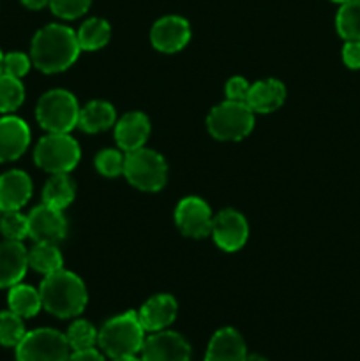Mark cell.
<instances>
[{"label":"cell","mask_w":360,"mask_h":361,"mask_svg":"<svg viewBox=\"0 0 360 361\" xmlns=\"http://www.w3.org/2000/svg\"><path fill=\"white\" fill-rule=\"evenodd\" d=\"M76 32L60 23H49L35 32L30 44L32 66L44 74L67 71L80 56Z\"/></svg>","instance_id":"6da1fadb"},{"label":"cell","mask_w":360,"mask_h":361,"mask_svg":"<svg viewBox=\"0 0 360 361\" xmlns=\"http://www.w3.org/2000/svg\"><path fill=\"white\" fill-rule=\"evenodd\" d=\"M42 309L60 319L80 316L88 302L87 286L69 270H59L46 275L39 286Z\"/></svg>","instance_id":"7a4b0ae2"},{"label":"cell","mask_w":360,"mask_h":361,"mask_svg":"<svg viewBox=\"0 0 360 361\" xmlns=\"http://www.w3.org/2000/svg\"><path fill=\"white\" fill-rule=\"evenodd\" d=\"M145 342V328L141 326L138 312L127 310L120 316L112 317L101 326L97 334V344L109 358L134 356L141 351Z\"/></svg>","instance_id":"3957f363"},{"label":"cell","mask_w":360,"mask_h":361,"mask_svg":"<svg viewBox=\"0 0 360 361\" xmlns=\"http://www.w3.org/2000/svg\"><path fill=\"white\" fill-rule=\"evenodd\" d=\"M80 109L76 97L69 90L53 88L39 99L35 106V118L48 133L69 134L74 127H78Z\"/></svg>","instance_id":"277c9868"},{"label":"cell","mask_w":360,"mask_h":361,"mask_svg":"<svg viewBox=\"0 0 360 361\" xmlns=\"http://www.w3.org/2000/svg\"><path fill=\"white\" fill-rule=\"evenodd\" d=\"M124 176L138 190L159 192L168 182V164L159 152L145 147L138 148L126 154Z\"/></svg>","instance_id":"5b68a950"},{"label":"cell","mask_w":360,"mask_h":361,"mask_svg":"<svg viewBox=\"0 0 360 361\" xmlns=\"http://www.w3.org/2000/svg\"><path fill=\"white\" fill-rule=\"evenodd\" d=\"M207 129L217 141H242L254 129V113L246 102L228 101L214 106L207 116Z\"/></svg>","instance_id":"8992f818"},{"label":"cell","mask_w":360,"mask_h":361,"mask_svg":"<svg viewBox=\"0 0 360 361\" xmlns=\"http://www.w3.org/2000/svg\"><path fill=\"white\" fill-rule=\"evenodd\" d=\"M81 159V148L69 134L48 133L34 148V162L52 175L71 173Z\"/></svg>","instance_id":"52a82bcc"},{"label":"cell","mask_w":360,"mask_h":361,"mask_svg":"<svg viewBox=\"0 0 360 361\" xmlns=\"http://www.w3.org/2000/svg\"><path fill=\"white\" fill-rule=\"evenodd\" d=\"M69 355L66 335L53 328L27 331L16 345V361H66Z\"/></svg>","instance_id":"ba28073f"},{"label":"cell","mask_w":360,"mask_h":361,"mask_svg":"<svg viewBox=\"0 0 360 361\" xmlns=\"http://www.w3.org/2000/svg\"><path fill=\"white\" fill-rule=\"evenodd\" d=\"M173 217H175L179 231L187 238L201 240L210 236L214 214H212L207 201L201 200V197L187 196L180 200Z\"/></svg>","instance_id":"9c48e42d"},{"label":"cell","mask_w":360,"mask_h":361,"mask_svg":"<svg viewBox=\"0 0 360 361\" xmlns=\"http://www.w3.org/2000/svg\"><path fill=\"white\" fill-rule=\"evenodd\" d=\"M210 236L215 245L224 252H236L242 249L249 238V224L240 212L226 208L214 215Z\"/></svg>","instance_id":"30bf717a"},{"label":"cell","mask_w":360,"mask_h":361,"mask_svg":"<svg viewBox=\"0 0 360 361\" xmlns=\"http://www.w3.org/2000/svg\"><path fill=\"white\" fill-rule=\"evenodd\" d=\"M141 361H189L191 345L176 331L161 330L145 338Z\"/></svg>","instance_id":"8fae6325"},{"label":"cell","mask_w":360,"mask_h":361,"mask_svg":"<svg viewBox=\"0 0 360 361\" xmlns=\"http://www.w3.org/2000/svg\"><path fill=\"white\" fill-rule=\"evenodd\" d=\"M28 217V236L35 243H59L67 233V221L62 210L41 203L32 208Z\"/></svg>","instance_id":"7c38bea8"},{"label":"cell","mask_w":360,"mask_h":361,"mask_svg":"<svg viewBox=\"0 0 360 361\" xmlns=\"http://www.w3.org/2000/svg\"><path fill=\"white\" fill-rule=\"evenodd\" d=\"M191 41V25L182 16H164L152 25L150 42L161 53H179L182 51Z\"/></svg>","instance_id":"4fadbf2b"},{"label":"cell","mask_w":360,"mask_h":361,"mask_svg":"<svg viewBox=\"0 0 360 361\" xmlns=\"http://www.w3.org/2000/svg\"><path fill=\"white\" fill-rule=\"evenodd\" d=\"M30 145V127L20 116L6 115L0 118V162L20 159Z\"/></svg>","instance_id":"5bb4252c"},{"label":"cell","mask_w":360,"mask_h":361,"mask_svg":"<svg viewBox=\"0 0 360 361\" xmlns=\"http://www.w3.org/2000/svg\"><path fill=\"white\" fill-rule=\"evenodd\" d=\"M150 120L141 111H129L116 120L115 141L122 152H134L143 148L150 136Z\"/></svg>","instance_id":"9a60e30c"},{"label":"cell","mask_w":360,"mask_h":361,"mask_svg":"<svg viewBox=\"0 0 360 361\" xmlns=\"http://www.w3.org/2000/svg\"><path fill=\"white\" fill-rule=\"evenodd\" d=\"M176 312H179V305L176 300L172 295H154L148 298L143 305L138 310V317H140L141 326L145 331H161L166 330L173 321L176 319Z\"/></svg>","instance_id":"2e32d148"},{"label":"cell","mask_w":360,"mask_h":361,"mask_svg":"<svg viewBox=\"0 0 360 361\" xmlns=\"http://www.w3.org/2000/svg\"><path fill=\"white\" fill-rule=\"evenodd\" d=\"M28 270V250L21 242L0 243V289L20 284Z\"/></svg>","instance_id":"e0dca14e"},{"label":"cell","mask_w":360,"mask_h":361,"mask_svg":"<svg viewBox=\"0 0 360 361\" xmlns=\"http://www.w3.org/2000/svg\"><path fill=\"white\" fill-rule=\"evenodd\" d=\"M32 180L21 169H9L0 175V212L21 210L32 197Z\"/></svg>","instance_id":"ac0fdd59"},{"label":"cell","mask_w":360,"mask_h":361,"mask_svg":"<svg viewBox=\"0 0 360 361\" xmlns=\"http://www.w3.org/2000/svg\"><path fill=\"white\" fill-rule=\"evenodd\" d=\"M286 101V87L282 81L275 78H267L251 85L249 94H247L246 104L253 109V113H274L284 104Z\"/></svg>","instance_id":"d6986e66"},{"label":"cell","mask_w":360,"mask_h":361,"mask_svg":"<svg viewBox=\"0 0 360 361\" xmlns=\"http://www.w3.org/2000/svg\"><path fill=\"white\" fill-rule=\"evenodd\" d=\"M247 348L235 328H221L208 342L205 361H246Z\"/></svg>","instance_id":"ffe728a7"},{"label":"cell","mask_w":360,"mask_h":361,"mask_svg":"<svg viewBox=\"0 0 360 361\" xmlns=\"http://www.w3.org/2000/svg\"><path fill=\"white\" fill-rule=\"evenodd\" d=\"M116 123V111L108 101H88L80 109L78 127L87 134L104 133Z\"/></svg>","instance_id":"44dd1931"},{"label":"cell","mask_w":360,"mask_h":361,"mask_svg":"<svg viewBox=\"0 0 360 361\" xmlns=\"http://www.w3.org/2000/svg\"><path fill=\"white\" fill-rule=\"evenodd\" d=\"M76 197V185L69 178V173L52 175L42 189V203L56 210H66Z\"/></svg>","instance_id":"7402d4cb"},{"label":"cell","mask_w":360,"mask_h":361,"mask_svg":"<svg viewBox=\"0 0 360 361\" xmlns=\"http://www.w3.org/2000/svg\"><path fill=\"white\" fill-rule=\"evenodd\" d=\"M7 305H9L11 312L20 316L21 319L34 317L42 309L39 289L28 284H21V282L13 286V288H9V295H7Z\"/></svg>","instance_id":"603a6c76"},{"label":"cell","mask_w":360,"mask_h":361,"mask_svg":"<svg viewBox=\"0 0 360 361\" xmlns=\"http://www.w3.org/2000/svg\"><path fill=\"white\" fill-rule=\"evenodd\" d=\"M76 39L81 51H97L112 39V27L102 18H90L78 28Z\"/></svg>","instance_id":"cb8c5ba5"},{"label":"cell","mask_w":360,"mask_h":361,"mask_svg":"<svg viewBox=\"0 0 360 361\" xmlns=\"http://www.w3.org/2000/svg\"><path fill=\"white\" fill-rule=\"evenodd\" d=\"M28 268L46 275L64 268V257L56 243H35L28 250Z\"/></svg>","instance_id":"d4e9b609"},{"label":"cell","mask_w":360,"mask_h":361,"mask_svg":"<svg viewBox=\"0 0 360 361\" xmlns=\"http://www.w3.org/2000/svg\"><path fill=\"white\" fill-rule=\"evenodd\" d=\"M335 28L344 41H360V0L341 4L335 16Z\"/></svg>","instance_id":"484cf974"},{"label":"cell","mask_w":360,"mask_h":361,"mask_svg":"<svg viewBox=\"0 0 360 361\" xmlns=\"http://www.w3.org/2000/svg\"><path fill=\"white\" fill-rule=\"evenodd\" d=\"M25 101V87L20 78L0 74V113L11 115Z\"/></svg>","instance_id":"4316f807"},{"label":"cell","mask_w":360,"mask_h":361,"mask_svg":"<svg viewBox=\"0 0 360 361\" xmlns=\"http://www.w3.org/2000/svg\"><path fill=\"white\" fill-rule=\"evenodd\" d=\"M97 334L95 326L85 319H76L69 328H67V344L71 351H83V349H92L97 344Z\"/></svg>","instance_id":"83f0119b"},{"label":"cell","mask_w":360,"mask_h":361,"mask_svg":"<svg viewBox=\"0 0 360 361\" xmlns=\"http://www.w3.org/2000/svg\"><path fill=\"white\" fill-rule=\"evenodd\" d=\"M0 233L6 240L23 242L28 236V217L20 210L0 212Z\"/></svg>","instance_id":"f1b7e54d"},{"label":"cell","mask_w":360,"mask_h":361,"mask_svg":"<svg viewBox=\"0 0 360 361\" xmlns=\"http://www.w3.org/2000/svg\"><path fill=\"white\" fill-rule=\"evenodd\" d=\"M25 324L20 316L11 310L0 312V344L6 348H16L25 337Z\"/></svg>","instance_id":"f546056e"},{"label":"cell","mask_w":360,"mask_h":361,"mask_svg":"<svg viewBox=\"0 0 360 361\" xmlns=\"http://www.w3.org/2000/svg\"><path fill=\"white\" fill-rule=\"evenodd\" d=\"M124 159L126 154L116 148H104L99 152L94 159V166L102 176L106 178H116V176L124 175Z\"/></svg>","instance_id":"4dcf8cb0"},{"label":"cell","mask_w":360,"mask_h":361,"mask_svg":"<svg viewBox=\"0 0 360 361\" xmlns=\"http://www.w3.org/2000/svg\"><path fill=\"white\" fill-rule=\"evenodd\" d=\"M92 0H49V9L62 20H76L90 9Z\"/></svg>","instance_id":"1f68e13d"},{"label":"cell","mask_w":360,"mask_h":361,"mask_svg":"<svg viewBox=\"0 0 360 361\" xmlns=\"http://www.w3.org/2000/svg\"><path fill=\"white\" fill-rule=\"evenodd\" d=\"M32 67V59L28 55L21 51H11L7 55H4V63H2V73L9 74L14 78H23L25 74L30 71Z\"/></svg>","instance_id":"d6a6232c"},{"label":"cell","mask_w":360,"mask_h":361,"mask_svg":"<svg viewBox=\"0 0 360 361\" xmlns=\"http://www.w3.org/2000/svg\"><path fill=\"white\" fill-rule=\"evenodd\" d=\"M249 81L242 76H233L226 81L224 94L228 101H236V102H246L247 94H249Z\"/></svg>","instance_id":"836d02e7"},{"label":"cell","mask_w":360,"mask_h":361,"mask_svg":"<svg viewBox=\"0 0 360 361\" xmlns=\"http://www.w3.org/2000/svg\"><path fill=\"white\" fill-rule=\"evenodd\" d=\"M342 62L348 69H360V41H346L342 46Z\"/></svg>","instance_id":"e575fe53"},{"label":"cell","mask_w":360,"mask_h":361,"mask_svg":"<svg viewBox=\"0 0 360 361\" xmlns=\"http://www.w3.org/2000/svg\"><path fill=\"white\" fill-rule=\"evenodd\" d=\"M66 361H104V356L92 348V349H83V351H73L69 356H67Z\"/></svg>","instance_id":"d590c367"},{"label":"cell","mask_w":360,"mask_h":361,"mask_svg":"<svg viewBox=\"0 0 360 361\" xmlns=\"http://www.w3.org/2000/svg\"><path fill=\"white\" fill-rule=\"evenodd\" d=\"M21 4L32 11H39L42 9V7L49 6V0H21Z\"/></svg>","instance_id":"8d00e7d4"},{"label":"cell","mask_w":360,"mask_h":361,"mask_svg":"<svg viewBox=\"0 0 360 361\" xmlns=\"http://www.w3.org/2000/svg\"><path fill=\"white\" fill-rule=\"evenodd\" d=\"M246 361H268V360L261 355H247Z\"/></svg>","instance_id":"74e56055"},{"label":"cell","mask_w":360,"mask_h":361,"mask_svg":"<svg viewBox=\"0 0 360 361\" xmlns=\"http://www.w3.org/2000/svg\"><path fill=\"white\" fill-rule=\"evenodd\" d=\"M113 361H141V358H136V356H122V358H113Z\"/></svg>","instance_id":"f35d334b"},{"label":"cell","mask_w":360,"mask_h":361,"mask_svg":"<svg viewBox=\"0 0 360 361\" xmlns=\"http://www.w3.org/2000/svg\"><path fill=\"white\" fill-rule=\"evenodd\" d=\"M2 63H4V53L0 51V74H2Z\"/></svg>","instance_id":"ab89813d"},{"label":"cell","mask_w":360,"mask_h":361,"mask_svg":"<svg viewBox=\"0 0 360 361\" xmlns=\"http://www.w3.org/2000/svg\"><path fill=\"white\" fill-rule=\"evenodd\" d=\"M332 2H337V4H344V2H348V0H332Z\"/></svg>","instance_id":"60d3db41"}]
</instances>
